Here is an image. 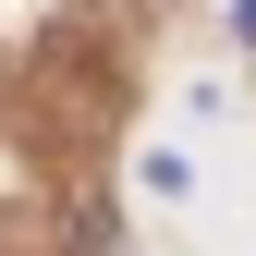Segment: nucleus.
<instances>
[{
  "instance_id": "f257e3e1",
  "label": "nucleus",
  "mask_w": 256,
  "mask_h": 256,
  "mask_svg": "<svg viewBox=\"0 0 256 256\" xmlns=\"http://www.w3.org/2000/svg\"><path fill=\"white\" fill-rule=\"evenodd\" d=\"M232 24H244V49H256V0H244V12H232Z\"/></svg>"
}]
</instances>
